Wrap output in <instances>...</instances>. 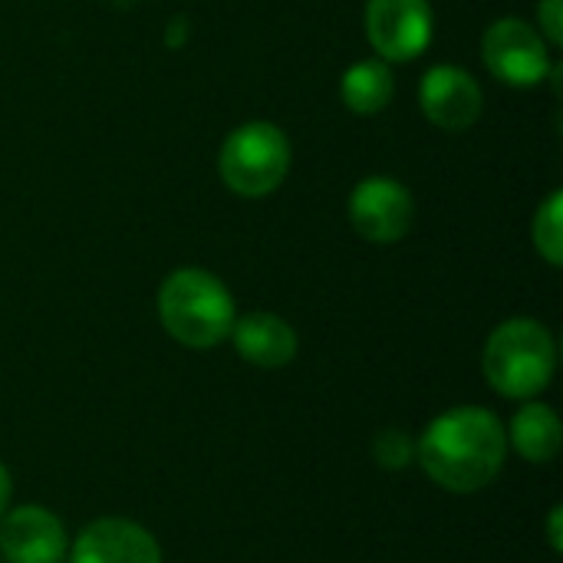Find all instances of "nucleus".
<instances>
[{
    "label": "nucleus",
    "instance_id": "obj_10",
    "mask_svg": "<svg viewBox=\"0 0 563 563\" xmlns=\"http://www.w3.org/2000/svg\"><path fill=\"white\" fill-rule=\"evenodd\" d=\"M69 563H162V548L135 521L99 518L73 541Z\"/></svg>",
    "mask_w": 563,
    "mask_h": 563
},
{
    "label": "nucleus",
    "instance_id": "obj_7",
    "mask_svg": "<svg viewBox=\"0 0 563 563\" xmlns=\"http://www.w3.org/2000/svg\"><path fill=\"white\" fill-rule=\"evenodd\" d=\"M432 7L429 0H369L366 36L379 59L406 63L426 53L432 43Z\"/></svg>",
    "mask_w": 563,
    "mask_h": 563
},
{
    "label": "nucleus",
    "instance_id": "obj_12",
    "mask_svg": "<svg viewBox=\"0 0 563 563\" xmlns=\"http://www.w3.org/2000/svg\"><path fill=\"white\" fill-rule=\"evenodd\" d=\"M511 445L521 459L548 465L558 459L563 445V426L558 412L544 402H528L511 419Z\"/></svg>",
    "mask_w": 563,
    "mask_h": 563
},
{
    "label": "nucleus",
    "instance_id": "obj_16",
    "mask_svg": "<svg viewBox=\"0 0 563 563\" xmlns=\"http://www.w3.org/2000/svg\"><path fill=\"white\" fill-rule=\"evenodd\" d=\"M538 23H541V36L551 46L563 43V0H541L538 7Z\"/></svg>",
    "mask_w": 563,
    "mask_h": 563
},
{
    "label": "nucleus",
    "instance_id": "obj_17",
    "mask_svg": "<svg viewBox=\"0 0 563 563\" xmlns=\"http://www.w3.org/2000/svg\"><path fill=\"white\" fill-rule=\"evenodd\" d=\"M561 521H563V508L561 505H554V508H551V518H548V538H551V548H554L558 554L563 551Z\"/></svg>",
    "mask_w": 563,
    "mask_h": 563
},
{
    "label": "nucleus",
    "instance_id": "obj_1",
    "mask_svg": "<svg viewBox=\"0 0 563 563\" xmlns=\"http://www.w3.org/2000/svg\"><path fill=\"white\" fill-rule=\"evenodd\" d=\"M508 455V432L501 419L482 406H459L432 419L416 442L422 472L452 495H475L488 488Z\"/></svg>",
    "mask_w": 563,
    "mask_h": 563
},
{
    "label": "nucleus",
    "instance_id": "obj_5",
    "mask_svg": "<svg viewBox=\"0 0 563 563\" xmlns=\"http://www.w3.org/2000/svg\"><path fill=\"white\" fill-rule=\"evenodd\" d=\"M482 59L505 86L531 89L551 73V49L538 26L521 16L495 20L482 36Z\"/></svg>",
    "mask_w": 563,
    "mask_h": 563
},
{
    "label": "nucleus",
    "instance_id": "obj_18",
    "mask_svg": "<svg viewBox=\"0 0 563 563\" xmlns=\"http://www.w3.org/2000/svg\"><path fill=\"white\" fill-rule=\"evenodd\" d=\"M10 492H13V482H10V472H7V468H3V462H0V518L7 515Z\"/></svg>",
    "mask_w": 563,
    "mask_h": 563
},
{
    "label": "nucleus",
    "instance_id": "obj_8",
    "mask_svg": "<svg viewBox=\"0 0 563 563\" xmlns=\"http://www.w3.org/2000/svg\"><path fill=\"white\" fill-rule=\"evenodd\" d=\"M422 115L442 132H465L478 122L485 96L478 79L462 66H432L419 86Z\"/></svg>",
    "mask_w": 563,
    "mask_h": 563
},
{
    "label": "nucleus",
    "instance_id": "obj_15",
    "mask_svg": "<svg viewBox=\"0 0 563 563\" xmlns=\"http://www.w3.org/2000/svg\"><path fill=\"white\" fill-rule=\"evenodd\" d=\"M373 459L376 465L389 468V472H399L406 465H412L416 459V442L409 439V432L402 429H383L373 442Z\"/></svg>",
    "mask_w": 563,
    "mask_h": 563
},
{
    "label": "nucleus",
    "instance_id": "obj_3",
    "mask_svg": "<svg viewBox=\"0 0 563 563\" xmlns=\"http://www.w3.org/2000/svg\"><path fill=\"white\" fill-rule=\"evenodd\" d=\"M482 369L492 389L505 399H534L551 386L558 369L554 336L538 320H505L485 343Z\"/></svg>",
    "mask_w": 563,
    "mask_h": 563
},
{
    "label": "nucleus",
    "instance_id": "obj_19",
    "mask_svg": "<svg viewBox=\"0 0 563 563\" xmlns=\"http://www.w3.org/2000/svg\"><path fill=\"white\" fill-rule=\"evenodd\" d=\"M0 563H3V558H0Z\"/></svg>",
    "mask_w": 563,
    "mask_h": 563
},
{
    "label": "nucleus",
    "instance_id": "obj_11",
    "mask_svg": "<svg viewBox=\"0 0 563 563\" xmlns=\"http://www.w3.org/2000/svg\"><path fill=\"white\" fill-rule=\"evenodd\" d=\"M231 340L241 360L261 369H280L297 356V333L287 320L274 313H247L234 320Z\"/></svg>",
    "mask_w": 563,
    "mask_h": 563
},
{
    "label": "nucleus",
    "instance_id": "obj_6",
    "mask_svg": "<svg viewBox=\"0 0 563 563\" xmlns=\"http://www.w3.org/2000/svg\"><path fill=\"white\" fill-rule=\"evenodd\" d=\"M412 191L389 175L363 178L350 195V224L369 244L402 241L412 228Z\"/></svg>",
    "mask_w": 563,
    "mask_h": 563
},
{
    "label": "nucleus",
    "instance_id": "obj_9",
    "mask_svg": "<svg viewBox=\"0 0 563 563\" xmlns=\"http://www.w3.org/2000/svg\"><path fill=\"white\" fill-rule=\"evenodd\" d=\"M66 551V528L53 511L23 505L0 518V558L7 563H63Z\"/></svg>",
    "mask_w": 563,
    "mask_h": 563
},
{
    "label": "nucleus",
    "instance_id": "obj_14",
    "mask_svg": "<svg viewBox=\"0 0 563 563\" xmlns=\"http://www.w3.org/2000/svg\"><path fill=\"white\" fill-rule=\"evenodd\" d=\"M531 238L538 254L551 264L561 267L563 264V191H554L534 214L531 224Z\"/></svg>",
    "mask_w": 563,
    "mask_h": 563
},
{
    "label": "nucleus",
    "instance_id": "obj_2",
    "mask_svg": "<svg viewBox=\"0 0 563 563\" xmlns=\"http://www.w3.org/2000/svg\"><path fill=\"white\" fill-rule=\"evenodd\" d=\"M158 320L181 346L211 350L231 336L238 317L228 287L214 274L201 267H181L158 287Z\"/></svg>",
    "mask_w": 563,
    "mask_h": 563
},
{
    "label": "nucleus",
    "instance_id": "obj_4",
    "mask_svg": "<svg viewBox=\"0 0 563 563\" xmlns=\"http://www.w3.org/2000/svg\"><path fill=\"white\" fill-rule=\"evenodd\" d=\"M290 168V142L271 122H244L238 125L221 152L218 172L224 185L241 198H264L277 191Z\"/></svg>",
    "mask_w": 563,
    "mask_h": 563
},
{
    "label": "nucleus",
    "instance_id": "obj_13",
    "mask_svg": "<svg viewBox=\"0 0 563 563\" xmlns=\"http://www.w3.org/2000/svg\"><path fill=\"white\" fill-rule=\"evenodd\" d=\"M396 79L386 59H363L353 63L340 79V99L356 115H376L393 102Z\"/></svg>",
    "mask_w": 563,
    "mask_h": 563
}]
</instances>
